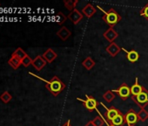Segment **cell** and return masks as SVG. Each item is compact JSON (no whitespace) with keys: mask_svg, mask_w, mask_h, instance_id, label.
<instances>
[{"mask_svg":"<svg viewBox=\"0 0 148 126\" xmlns=\"http://www.w3.org/2000/svg\"><path fill=\"white\" fill-rule=\"evenodd\" d=\"M106 52L108 53V54H109L110 56L115 57V56L122 50V48L119 47L115 42H112V43H110L109 46H106Z\"/></svg>","mask_w":148,"mask_h":126,"instance_id":"cell-12","label":"cell"},{"mask_svg":"<svg viewBox=\"0 0 148 126\" xmlns=\"http://www.w3.org/2000/svg\"><path fill=\"white\" fill-rule=\"evenodd\" d=\"M85 126H95L94 123H92V121H89L86 124H85Z\"/></svg>","mask_w":148,"mask_h":126,"instance_id":"cell-30","label":"cell"},{"mask_svg":"<svg viewBox=\"0 0 148 126\" xmlns=\"http://www.w3.org/2000/svg\"><path fill=\"white\" fill-rule=\"evenodd\" d=\"M62 126H71V120H70V119L67 120Z\"/></svg>","mask_w":148,"mask_h":126,"instance_id":"cell-29","label":"cell"},{"mask_svg":"<svg viewBox=\"0 0 148 126\" xmlns=\"http://www.w3.org/2000/svg\"><path fill=\"white\" fill-rule=\"evenodd\" d=\"M92 123H94L95 126H103L104 123H105V121H104L103 118L100 117V116H96V117H95L93 120H92Z\"/></svg>","mask_w":148,"mask_h":126,"instance_id":"cell-28","label":"cell"},{"mask_svg":"<svg viewBox=\"0 0 148 126\" xmlns=\"http://www.w3.org/2000/svg\"><path fill=\"white\" fill-rule=\"evenodd\" d=\"M12 96L8 91H5L1 96H0V99H1V101L5 103H8L12 100Z\"/></svg>","mask_w":148,"mask_h":126,"instance_id":"cell-25","label":"cell"},{"mask_svg":"<svg viewBox=\"0 0 148 126\" xmlns=\"http://www.w3.org/2000/svg\"><path fill=\"white\" fill-rule=\"evenodd\" d=\"M113 93H116L119 98H121L123 101L127 100L131 96V88L126 83H122L118 89L112 90Z\"/></svg>","mask_w":148,"mask_h":126,"instance_id":"cell-4","label":"cell"},{"mask_svg":"<svg viewBox=\"0 0 148 126\" xmlns=\"http://www.w3.org/2000/svg\"><path fill=\"white\" fill-rule=\"evenodd\" d=\"M42 57L46 60L47 63H51L55 59H57L58 54L56 52H54L51 48H48L42 55Z\"/></svg>","mask_w":148,"mask_h":126,"instance_id":"cell-16","label":"cell"},{"mask_svg":"<svg viewBox=\"0 0 148 126\" xmlns=\"http://www.w3.org/2000/svg\"><path fill=\"white\" fill-rule=\"evenodd\" d=\"M12 56H16V57L19 58V59L22 60L24 58H25V57L27 56V53H26L21 47H18V48L13 52Z\"/></svg>","mask_w":148,"mask_h":126,"instance_id":"cell-22","label":"cell"},{"mask_svg":"<svg viewBox=\"0 0 148 126\" xmlns=\"http://www.w3.org/2000/svg\"><path fill=\"white\" fill-rule=\"evenodd\" d=\"M96 65V63L94 61L93 59H92V57L87 56L83 61H82V66L86 69V70H91L92 68H94V66Z\"/></svg>","mask_w":148,"mask_h":126,"instance_id":"cell-18","label":"cell"},{"mask_svg":"<svg viewBox=\"0 0 148 126\" xmlns=\"http://www.w3.org/2000/svg\"><path fill=\"white\" fill-rule=\"evenodd\" d=\"M107 126H114V125H112V124H108Z\"/></svg>","mask_w":148,"mask_h":126,"instance_id":"cell-31","label":"cell"},{"mask_svg":"<svg viewBox=\"0 0 148 126\" xmlns=\"http://www.w3.org/2000/svg\"><path fill=\"white\" fill-rule=\"evenodd\" d=\"M86 100H83L81 98H77L78 101H80L84 103V106L86 107V109H88L89 111H93L94 109L97 110V106H98V102L97 100L92 96H88L86 95Z\"/></svg>","mask_w":148,"mask_h":126,"instance_id":"cell-5","label":"cell"},{"mask_svg":"<svg viewBox=\"0 0 148 126\" xmlns=\"http://www.w3.org/2000/svg\"><path fill=\"white\" fill-rule=\"evenodd\" d=\"M45 88L52 96H58L66 88V85L57 75H54L50 81L46 82Z\"/></svg>","mask_w":148,"mask_h":126,"instance_id":"cell-1","label":"cell"},{"mask_svg":"<svg viewBox=\"0 0 148 126\" xmlns=\"http://www.w3.org/2000/svg\"><path fill=\"white\" fill-rule=\"evenodd\" d=\"M138 121L140 122H145L148 119V112L145 109H140L138 112H137Z\"/></svg>","mask_w":148,"mask_h":126,"instance_id":"cell-21","label":"cell"},{"mask_svg":"<svg viewBox=\"0 0 148 126\" xmlns=\"http://www.w3.org/2000/svg\"><path fill=\"white\" fill-rule=\"evenodd\" d=\"M122 50L126 53V59L128 60V61L132 62V63H134L136 61L138 60L139 59V54L137 51L135 50H130V51H127L126 49L125 48H122Z\"/></svg>","mask_w":148,"mask_h":126,"instance_id":"cell-13","label":"cell"},{"mask_svg":"<svg viewBox=\"0 0 148 126\" xmlns=\"http://www.w3.org/2000/svg\"><path fill=\"white\" fill-rule=\"evenodd\" d=\"M47 64L46 60L42 57V55H38L33 60H32V65L35 68L36 70L38 71H40L43 69L44 67H45V65Z\"/></svg>","mask_w":148,"mask_h":126,"instance_id":"cell-9","label":"cell"},{"mask_svg":"<svg viewBox=\"0 0 148 126\" xmlns=\"http://www.w3.org/2000/svg\"><path fill=\"white\" fill-rule=\"evenodd\" d=\"M125 118L128 126H135L136 123L138 122L137 112L133 109H128V111L125 114Z\"/></svg>","mask_w":148,"mask_h":126,"instance_id":"cell-7","label":"cell"},{"mask_svg":"<svg viewBox=\"0 0 148 126\" xmlns=\"http://www.w3.org/2000/svg\"><path fill=\"white\" fill-rule=\"evenodd\" d=\"M78 4L79 0H64V6L70 12H72L74 9H76V6Z\"/></svg>","mask_w":148,"mask_h":126,"instance_id":"cell-20","label":"cell"},{"mask_svg":"<svg viewBox=\"0 0 148 126\" xmlns=\"http://www.w3.org/2000/svg\"><path fill=\"white\" fill-rule=\"evenodd\" d=\"M143 89H144V87L138 83V77H136L134 84H132V86L131 87V96L132 97L137 96L138 95H139L142 92Z\"/></svg>","mask_w":148,"mask_h":126,"instance_id":"cell-15","label":"cell"},{"mask_svg":"<svg viewBox=\"0 0 148 126\" xmlns=\"http://www.w3.org/2000/svg\"><path fill=\"white\" fill-rule=\"evenodd\" d=\"M118 36H119L118 33L113 28H109L103 33V37L110 43L114 42V40L118 38Z\"/></svg>","mask_w":148,"mask_h":126,"instance_id":"cell-10","label":"cell"},{"mask_svg":"<svg viewBox=\"0 0 148 126\" xmlns=\"http://www.w3.org/2000/svg\"><path fill=\"white\" fill-rule=\"evenodd\" d=\"M66 19H67V17L62 12H58L57 13V15H56V22H57L58 25H59V26L63 25L66 21Z\"/></svg>","mask_w":148,"mask_h":126,"instance_id":"cell-23","label":"cell"},{"mask_svg":"<svg viewBox=\"0 0 148 126\" xmlns=\"http://www.w3.org/2000/svg\"><path fill=\"white\" fill-rule=\"evenodd\" d=\"M116 96L115 94L112 91V90H107L104 95H103V98L107 102H111L115 99Z\"/></svg>","mask_w":148,"mask_h":126,"instance_id":"cell-24","label":"cell"},{"mask_svg":"<svg viewBox=\"0 0 148 126\" xmlns=\"http://www.w3.org/2000/svg\"><path fill=\"white\" fill-rule=\"evenodd\" d=\"M32 60H32V58H31L30 56L27 55L25 58H24V59L22 60V65H23L24 67L27 68V67H29L30 65H32Z\"/></svg>","mask_w":148,"mask_h":126,"instance_id":"cell-27","label":"cell"},{"mask_svg":"<svg viewBox=\"0 0 148 126\" xmlns=\"http://www.w3.org/2000/svg\"><path fill=\"white\" fill-rule=\"evenodd\" d=\"M125 123H126V122H125V114L120 112L108 124H112V125H114V126H124Z\"/></svg>","mask_w":148,"mask_h":126,"instance_id":"cell-14","label":"cell"},{"mask_svg":"<svg viewBox=\"0 0 148 126\" xmlns=\"http://www.w3.org/2000/svg\"><path fill=\"white\" fill-rule=\"evenodd\" d=\"M83 17L84 15L82 14V12H80L78 9H74L68 14L67 19H69L74 25H78L83 19Z\"/></svg>","mask_w":148,"mask_h":126,"instance_id":"cell-8","label":"cell"},{"mask_svg":"<svg viewBox=\"0 0 148 126\" xmlns=\"http://www.w3.org/2000/svg\"><path fill=\"white\" fill-rule=\"evenodd\" d=\"M139 14H140L141 17L145 18V19L148 21V3L140 10Z\"/></svg>","mask_w":148,"mask_h":126,"instance_id":"cell-26","label":"cell"},{"mask_svg":"<svg viewBox=\"0 0 148 126\" xmlns=\"http://www.w3.org/2000/svg\"><path fill=\"white\" fill-rule=\"evenodd\" d=\"M8 64H9L12 69H18V68L20 67V65H22V60H21L19 58L12 55L11 59L8 60Z\"/></svg>","mask_w":148,"mask_h":126,"instance_id":"cell-19","label":"cell"},{"mask_svg":"<svg viewBox=\"0 0 148 126\" xmlns=\"http://www.w3.org/2000/svg\"><path fill=\"white\" fill-rule=\"evenodd\" d=\"M132 100L140 108L145 109L148 105V90L144 87L142 92L137 96L132 97Z\"/></svg>","mask_w":148,"mask_h":126,"instance_id":"cell-3","label":"cell"},{"mask_svg":"<svg viewBox=\"0 0 148 126\" xmlns=\"http://www.w3.org/2000/svg\"><path fill=\"white\" fill-rule=\"evenodd\" d=\"M57 35H58V37L60 38L62 40L65 41V40H67V39L71 37V32L66 26H62V27L57 32Z\"/></svg>","mask_w":148,"mask_h":126,"instance_id":"cell-17","label":"cell"},{"mask_svg":"<svg viewBox=\"0 0 148 126\" xmlns=\"http://www.w3.org/2000/svg\"><path fill=\"white\" fill-rule=\"evenodd\" d=\"M96 12H97L96 8L92 4H87L86 6H85V7H83L81 11L82 14L86 16L87 19H91L96 13Z\"/></svg>","mask_w":148,"mask_h":126,"instance_id":"cell-11","label":"cell"},{"mask_svg":"<svg viewBox=\"0 0 148 126\" xmlns=\"http://www.w3.org/2000/svg\"><path fill=\"white\" fill-rule=\"evenodd\" d=\"M100 104L106 109V113H105V116H106V123H110L115 116H117L121 111L119 109H118L116 107L114 106H111L110 108H107L103 102H100Z\"/></svg>","mask_w":148,"mask_h":126,"instance_id":"cell-6","label":"cell"},{"mask_svg":"<svg viewBox=\"0 0 148 126\" xmlns=\"http://www.w3.org/2000/svg\"><path fill=\"white\" fill-rule=\"evenodd\" d=\"M98 7L104 12V15L102 16V19L105 21V23H106L110 26V28H113L119 21H121L122 19L121 16L113 8H111L107 12H105L101 7L99 6Z\"/></svg>","mask_w":148,"mask_h":126,"instance_id":"cell-2","label":"cell"}]
</instances>
